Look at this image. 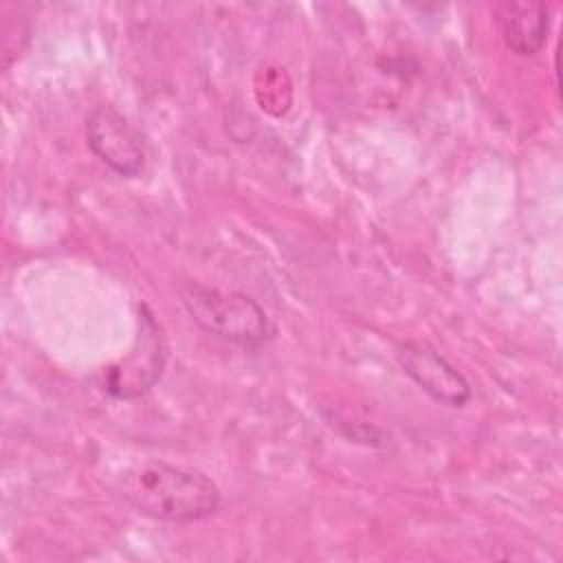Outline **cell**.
I'll list each match as a JSON object with an SVG mask.
<instances>
[{
	"instance_id": "5",
	"label": "cell",
	"mask_w": 563,
	"mask_h": 563,
	"mask_svg": "<svg viewBox=\"0 0 563 563\" xmlns=\"http://www.w3.org/2000/svg\"><path fill=\"white\" fill-rule=\"evenodd\" d=\"M398 361L405 374L435 402L460 409L471 400V385L464 374L431 345L418 341L402 343Z\"/></svg>"
},
{
	"instance_id": "2",
	"label": "cell",
	"mask_w": 563,
	"mask_h": 563,
	"mask_svg": "<svg viewBox=\"0 0 563 563\" xmlns=\"http://www.w3.org/2000/svg\"><path fill=\"white\" fill-rule=\"evenodd\" d=\"M180 301L191 321L211 336L257 350L275 336V323L257 299L238 290H222L198 282L178 288Z\"/></svg>"
},
{
	"instance_id": "3",
	"label": "cell",
	"mask_w": 563,
	"mask_h": 563,
	"mask_svg": "<svg viewBox=\"0 0 563 563\" xmlns=\"http://www.w3.org/2000/svg\"><path fill=\"white\" fill-rule=\"evenodd\" d=\"M86 143L112 172L136 178L145 165V139L112 103H97L86 117Z\"/></svg>"
},
{
	"instance_id": "1",
	"label": "cell",
	"mask_w": 563,
	"mask_h": 563,
	"mask_svg": "<svg viewBox=\"0 0 563 563\" xmlns=\"http://www.w3.org/2000/svg\"><path fill=\"white\" fill-rule=\"evenodd\" d=\"M119 495L136 512L167 523H191L213 515L220 506V488L202 471L147 462L121 475Z\"/></svg>"
},
{
	"instance_id": "4",
	"label": "cell",
	"mask_w": 563,
	"mask_h": 563,
	"mask_svg": "<svg viewBox=\"0 0 563 563\" xmlns=\"http://www.w3.org/2000/svg\"><path fill=\"white\" fill-rule=\"evenodd\" d=\"M167 361V347L154 314L141 308V328L132 352L110 369L106 389L114 398H136L152 389Z\"/></svg>"
},
{
	"instance_id": "6",
	"label": "cell",
	"mask_w": 563,
	"mask_h": 563,
	"mask_svg": "<svg viewBox=\"0 0 563 563\" xmlns=\"http://www.w3.org/2000/svg\"><path fill=\"white\" fill-rule=\"evenodd\" d=\"M497 29L512 53L530 57L548 40L550 7L543 2H504L497 7Z\"/></svg>"
}]
</instances>
